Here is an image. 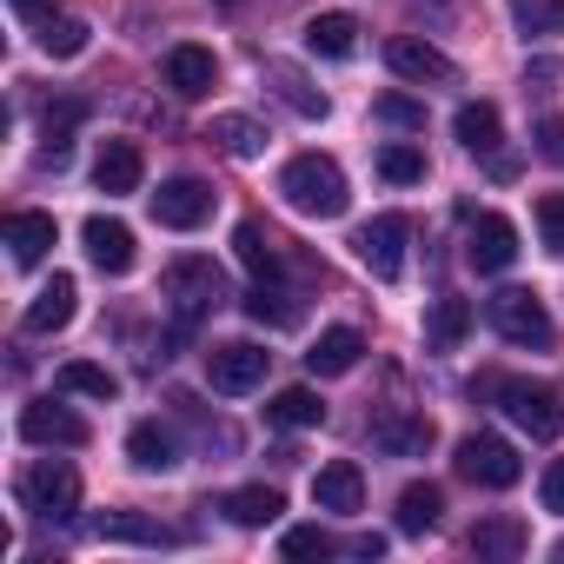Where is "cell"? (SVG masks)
Returning <instances> with one entry per match:
<instances>
[{"mask_svg": "<svg viewBox=\"0 0 564 564\" xmlns=\"http://www.w3.org/2000/svg\"><path fill=\"white\" fill-rule=\"evenodd\" d=\"M279 193H286V206L306 213V219H339V213L352 206V186H346L339 160H326V153L286 160V173H279Z\"/></svg>", "mask_w": 564, "mask_h": 564, "instance_id": "obj_1", "label": "cell"}, {"mask_svg": "<svg viewBox=\"0 0 564 564\" xmlns=\"http://www.w3.org/2000/svg\"><path fill=\"white\" fill-rule=\"evenodd\" d=\"M160 293H166V306H173V319H180V326H199L206 313H219V306H226V272H219L213 259L186 252V259H173V265L160 272Z\"/></svg>", "mask_w": 564, "mask_h": 564, "instance_id": "obj_2", "label": "cell"}, {"mask_svg": "<svg viewBox=\"0 0 564 564\" xmlns=\"http://www.w3.org/2000/svg\"><path fill=\"white\" fill-rule=\"evenodd\" d=\"M14 498H21V511H34V518H47V524H67V518L80 511V471L61 465V458H34V465H21V478H14Z\"/></svg>", "mask_w": 564, "mask_h": 564, "instance_id": "obj_3", "label": "cell"}, {"mask_svg": "<svg viewBox=\"0 0 564 564\" xmlns=\"http://www.w3.org/2000/svg\"><path fill=\"white\" fill-rule=\"evenodd\" d=\"M485 319H491V333H498V339H511V346H531V352H551V346H557V326H551L544 300H538V293H524V286H511V293L485 300Z\"/></svg>", "mask_w": 564, "mask_h": 564, "instance_id": "obj_4", "label": "cell"}, {"mask_svg": "<svg viewBox=\"0 0 564 564\" xmlns=\"http://www.w3.org/2000/svg\"><path fill=\"white\" fill-rule=\"evenodd\" d=\"M452 465H458L465 485H485V491H511V485L524 478V458H518L498 432H465L458 452H452Z\"/></svg>", "mask_w": 564, "mask_h": 564, "instance_id": "obj_5", "label": "cell"}, {"mask_svg": "<svg viewBox=\"0 0 564 564\" xmlns=\"http://www.w3.org/2000/svg\"><path fill=\"white\" fill-rule=\"evenodd\" d=\"M491 392H498V405H505V419H511L518 432H531V438H557V432H564V399H557L551 386L491 379Z\"/></svg>", "mask_w": 564, "mask_h": 564, "instance_id": "obj_6", "label": "cell"}, {"mask_svg": "<svg viewBox=\"0 0 564 564\" xmlns=\"http://www.w3.org/2000/svg\"><path fill=\"white\" fill-rule=\"evenodd\" d=\"M352 246H359V259H366L372 279H399L405 272V246H412V219L405 213H379V219L359 226Z\"/></svg>", "mask_w": 564, "mask_h": 564, "instance_id": "obj_7", "label": "cell"}, {"mask_svg": "<svg viewBox=\"0 0 564 564\" xmlns=\"http://www.w3.org/2000/svg\"><path fill=\"white\" fill-rule=\"evenodd\" d=\"M265 346H252V339H226V346H213L206 352V386L213 392H226V399H239V392H252L259 379H265Z\"/></svg>", "mask_w": 564, "mask_h": 564, "instance_id": "obj_8", "label": "cell"}, {"mask_svg": "<svg viewBox=\"0 0 564 564\" xmlns=\"http://www.w3.org/2000/svg\"><path fill=\"white\" fill-rule=\"evenodd\" d=\"M213 186L206 180H193V173H180V180H166L160 193H153V219L166 226V232H193V226H206L213 219Z\"/></svg>", "mask_w": 564, "mask_h": 564, "instance_id": "obj_9", "label": "cell"}, {"mask_svg": "<svg viewBox=\"0 0 564 564\" xmlns=\"http://www.w3.org/2000/svg\"><path fill=\"white\" fill-rule=\"evenodd\" d=\"M386 67H392L399 80H419V87H452V80H458V67H452L432 41H419V34H392V41H386Z\"/></svg>", "mask_w": 564, "mask_h": 564, "instance_id": "obj_10", "label": "cell"}, {"mask_svg": "<svg viewBox=\"0 0 564 564\" xmlns=\"http://www.w3.org/2000/svg\"><path fill=\"white\" fill-rule=\"evenodd\" d=\"M80 239H87V259H94L107 279L133 272V259H140V246H133V226H127V219H107V213H94V219L80 226Z\"/></svg>", "mask_w": 564, "mask_h": 564, "instance_id": "obj_11", "label": "cell"}, {"mask_svg": "<svg viewBox=\"0 0 564 564\" xmlns=\"http://www.w3.org/2000/svg\"><path fill=\"white\" fill-rule=\"evenodd\" d=\"M518 259V226L505 213H478L471 219V239H465V265L471 272H505Z\"/></svg>", "mask_w": 564, "mask_h": 564, "instance_id": "obj_12", "label": "cell"}, {"mask_svg": "<svg viewBox=\"0 0 564 564\" xmlns=\"http://www.w3.org/2000/svg\"><path fill=\"white\" fill-rule=\"evenodd\" d=\"M21 438L28 445H87V419H74L54 399H34V405H21Z\"/></svg>", "mask_w": 564, "mask_h": 564, "instance_id": "obj_13", "label": "cell"}, {"mask_svg": "<svg viewBox=\"0 0 564 564\" xmlns=\"http://www.w3.org/2000/svg\"><path fill=\"white\" fill-rule=\"evenodd\" d=\"M74 306H80V286H74V279H67V272H54V279H47V286L34 293V306L21 313V333H34V339H47V333H61V326L74 319Z\"/></svg>", "mask_w": 564, "mask_h": 564, "instance_id": "obj_14", "label": "cell"}, {"mask_svg": "<svg viewBox=\"0 0 564 564\" xmlns=\"http://www.w3.org/2000/svg\"><path fill=\"white\" fill-rule=\"evenodd\" d=\"M213 80H219V61H213V47H193V41H180V47L166 54V87H173L180 100H206V94H213Z\"/></svg>", "mask_w": 564, "mask_h": 564, "instance_id": "obj_15", "label": "cell"}, {"mask_svg": "<svg viewBox=\"0 0 564 564\" xmlns=\"http://www.w3.org/2000/svg\"><path fill=\"white\" fill-rule=\"evenodd\" d=\"M359 359H366V333H352V326H326V333L313 339V352H306V372H313V379H346Z\"/></svg>", "mask_w": 564, "mask_h": 564, "instance_id": "obj_16", "label": "cell"}, {"mask_svg": "<svg viewBox=\"0 0 564 564\" xmlns=\"http://www.w3.org/2000/svg\"><path fill=\"white\" fill-rule=\"evenodd\" d=\"M313 505H319V511H339V518H352V511L366 505V471H359L352 458H333V465H319V478H313Z\"/></svg>", "mask_w": 564, "mask_h": 564, "instance_id": "obj_17", "label": "cell"}, {"mask_svg": "<svg viewBox=\"0 0 564 564\" xmlns=\"http://www.w3.org/2000/svg\"><path fill=\"white\" fill-rule=\"evenodd\" d=\"M140 180H147L140 147H133V140H107L100 160H94V186H100L107 199H120V193H140Z\"/></svg>", "mask_w": 564, "mask_h": 564, "instance_id": "obj_18", "label": "cell"}, {"mask_svg": "<svg viewBox=\"0 0 564 564\" xmlns=\"http://www.w3.org/2000/svg\"><path fill=\"white\" fill-rule=\"evenodd\" d=\"M54 246H61L54 213H8V252H14V265H41Z\"/></svg>", "mask_w": 564, "mask_h": 564, "instance_id": "obj_19", "label": "cell"}, {"mask_svg": "<svg viewBox=\"0 0 564 564\" xmlns=\"http://www.w3.org/2000/svg\"><path fill=\"white\" fill-rule=\"evenodd\" d=\"M265 425H286V432H313V425H326V399H319L313 386H279V392L265 399Z\"/></svg>", "mask_w": 564, "mask_h": 564, "instance_id": "obj_20", "label": "cell"}, {"mask_svg": "<svg viewBox=\"0 0 564 564\" xmlns=\"http://www.w3.org/2000/svg\"><path fill=\"white\" fill-rule=\"evenodd\" d=\"M372 445L392 458H419V452H432V419L425 412H386L372 425Z\"/></svg>", "mask_w": 564, "mask_h": 564, "instance_id": "obj_21", "label": "cell"}, {"mask_svg": "<svg viewBox=\"0 0 564 564\" xmlns=\"http://www.w3.org/2000/svg\"><path fill=\"white\" fill-rule=\"evenodd\" d=\"M452 133H458V147H465V153L491 160V153H498V140H505V120H498V107H491V100H465V107H458V120H452Z\"/></svg>", "mask_w": 564, "mask_h": 564, "instance_id": "obj_22", "label": "cell"}, {"mask_svg": "<svg viewBox=\"0 0 564 564\" xmlns=\"http://www.w3.org/2000/svg\"><path fill=\"white\" fill-rule=\"evenodd\" d=\"M232 252H239V265H246L252 279H279V272H286V259H279V239H272L259 219H239V232H232Z\"/></svg>", "mask_w": 564, "mask_h": 564, "instance_id": "obj_23", "label": "cell"}, {"mask_svg": "<svg viewBox=\"0 0 564 564\" xmlns=\"http://www.w3.org/2000/svg\"><path fill=\"white\" fill-rule=\"evenodd\" d=\"M352 47H359V21H352V14H313V21H306V54H319V61H352Z\"/></svg>", "mask_w": 564, "mask_h": 564, "instance_id": "obj_24", "label": "cell"}, {"mask_svg": "<svg viewBox=\"0 0 564 564\" xmlns=\"http://www.w3.org/2000/svg\"><path fill=\"white\" fill-rule=\"evenodd\" d=\"M219 511H226L232 524L259 531V524H272L279 511H286V498H279L272 485H239V491H226V498H219Z\"/></svg>", "mask_w": 564, "mask_h": 564, "instance_id": "obj_25", "label": "cell"}, {"mask_svg": "<svg viewBox=\"0 0 564 564\" xmlns=\"http://www.w3.org/2000/svg\"><path fill=\"white\" fill-rule=\"evenodd\" d=\"M80 120H87L80 100L47 107V120H41V166H67V153H74V127H80Z\"/></svg>", "mask_w": 564, "mask_h": 564, "instance_id": "obj_26", "label": "cell"}, {"mask_svg": "<svg viewBox=\"0 0 564 564\" xmlns=\"http://www.w3.org/2000/svg\"><path fill=\"white\" fill-rule=\"evenodd\" d=\"M127 458H133L140 471H173V465H180V438H173L166 425H153V419H147V425H133V432H127Z\"/></svg>", "mask_w": 564, "mask_h": 564, "instance_id": "obj_27", "label": "cell"}, {"mask_svg": "<svg viewBox=\"0 0 564 564\" xmlns=\"http://www.w3.org/2000/svg\"><path fill=\"white\" fill-rule=\"evenodd\" d=\"M206 140H213L219 153H232V160H259V153H265V127L246 120V113H219V120L206 127Z\"/></svg>", "mask_w": 564, "mask_h": 564, "instance_id": "obj_28", "label": "cell"}, {"mask_svg": "<svg viewBox=\"0 0 564 564\" xmlns=\"http://www.w3.org/2000/svg\"><path fill=\"white\" fill-rule=\"evenodd\" d=\"M465 333H471V300H452V293L432 300V313H425V346H432V352H452Z\"/></svg>", "mask_w": 564, "mask_h": 564, "instance_id": "obj_29", "label": "cell"}, {"mask_svg": "<svg viewBox=\"0 0 564 564\" xmlns=\"http://www.w3.org/2000/svg\"><path fill=\"white\" fill-rule=\"evenodd\" d=\"M524 544H531V531L518 518H478L471 524V551L478 557H524Z\"/></svg>", "mask_w": 564, "mask_h": 564, "instance_id": "obj_30", "label": "cell"}, {"mask_svg": "<svg viewBox=\"0 0 564 564\" xmlns=\"http://www.w3.org/2000/svg\"><path fill=\"white\" fill-rule=\"evenodd\" d=\"M239 306H246V319H259V326H300V300L279 293L272 279H259V286H252Z\"/></svg>", "mask_w": 564, "mask_h": 564, "instance_id": "obj_31", "label": "cell"}, {"mask_svg": "<svg viewBox=\"0 0 564 564\" xmlns=\"http://www.w3.org/2000/svg\"><path fill=\"white\" fill-rule=\"evenodd\" d=\"M438 511H445V491H438V485H405V491H399V531H405V538L432 531Z\"/></svg>", "mask_w": 564, "mask_h": 564, "instance_id": "obj_32", "label": "cell"}, {"mask_svg": "<svg viewBox=\"0 0 564 564\" xmlns=\"http://www.w3.org/2000/svg\"><path fill=\"white\" fill-rule=\"evenodd\" d=\"M265 74H272V94L286 100V107H293L300 120H326V113H333V100H326L319 87H306V80H300L293 67H265Z\"/></svg>", "mask_w": 564, "mask_h": 564, "instance_id": "obj_33", "label": "cell"}, {"mask_svg": "<svg viewBox=\"0 0 564 564\" xmlns=\"http://www.w3.org/2000/svg\"><path fill=\"white\" fill-rule=\"evenodd\" d=\"M511 21L524 41H557L564 34V0H511Z\"/></svg>", "mask_w": 564, "mask_h": 564, "instance_id": "obj_34", "label": "cell"}, {"mask_svg": "<svg viewBox=\"0 0 564 564\" xmlns=\"http://www.w3.org/2000/svg\"><path fill=\"white\" fill-rule=\"evenodd\" d=\"M100 538L107 544H173V531L153 524V518H140V511H107L100 518Z\"/></svg>", "mask_w": 564, "mask_h": 564, "instance_id": "obj_35", "label": "cell"}, {"mask_svg": "<svg viewBox=\"0 0 564 564\" xmlns=\"http://www.w3.org/2000/svg\"><path fill=\"white\" fill-rule=\"evenodd\" d=\"M379 180H386V186H419V180H425V153H419L412 140H386V147H379Z\"/></svg>", "mask_w": 564, "mask_h": 564, "instance_id": "obj_36", "label": "cell"}, {"mask_svg": "<svg viewBox=\"0 0 564 564\" xmlns=\"http://www.w3.org/2000/svg\"><path fill=\"white\" fill-rule=\"evenodd\" d=\"M61 392H80V399H120V379H113L107 366H94V359H74V366H61Z\"/></svg>", "mask_w": 564, "mask_h": 564, "instance_id": "obj_37", "label": "cell"}, {"mask_svg": "<svg viewBox=\"0 0 564 564\" xmlns=\"http://www.w3.org/2000/svg\"><path fill=\"white\" fill-rule=\"evenodd\" d=\"M41 54H54V61H74V54H87V21H74V14H61V21H41Z\"/></svg>", "mask_w": 564, "mask_h": 564, "instance_id": "obj_38", "label": "cell"}, {"mask_svg": "<svg viewBox=\"0 0 564 564\" xmlns=\"http://www.w3.org/2000/svg\"><path fill=\"white\" fill-rule=\"evenodd\" d=\"M372 120H386V127H399V133H419V127H425V100H412V94H379V100H372Z\"/></svg>", "mask_w": 564, "mask_h": 564, "instance_id": "obj_39", "label": "cell"}, {"mask_svg": "<svg viewBox=\"0 0 564 564\" xmlns=\"http://www.w3.org/2000/svg\"><path fill=\"white\" fill-rule=\"evenodd\" d=\"M538 239H544V252H557L564 259V193H538Z\"/></svg>", "mask_w": 564, "mask_h": 564, "instance_id": "obj_40", "label": "cell"}, {"mask_svg": "<svg viewBox=\"0 0 564 564\" xmlns=\"http://www.w3.org/2000/svg\"><path fill=\"white\" fill-rule=\"evenodd\" d=\"M279 551H286V557H333L339 538L319 531V524H300V531H286V544H279Z\"/></svg>", "mask_w": 564, "mask_h": 564, "instance_id": "obj_41", "label": "cell"}, {"mask_svg": "<svg viewBox=\"0 0 564 564\" xmlns=\"http://www.w3.org/2000/svg\"><path fill=\"white\" fill-rule=\"evenodd\" d=\"M531 140H538V153H544L551 166H564V120H557V113H551V120H538V133H531Z\"/></svg>", "mask_w": 564, "mask_h": 564, "instance_id": "obj_42", "label": "cell"}, {"mask_svg": "<svg viewBox=\"0 0 564 564\" xmlns=\"http://www.w3.org/2000/svg\"><path fill=\"white\" fill-rule=\"evenodd\" d=\"M538 491H544V511H557V518H564V458H551V465H544V485H538Z\"/></svg>", "mask_w": 564, "mask_h": 564, "instance_id": "obj_43", "label": "cell"}, {"mask_svg": "<svg viewBox=\"0 0 564 564\" xmlns=\"http://www.w3.org/2000/svg\"><path fill=\"white\" fill-rule=\"evenodd\" d=\"M21 21H54V0H8Z\"/></svg>", "mask_w": 564, "mask_h": 564, "instance_id": "obj_44", "label": "cell"}, {"mask_svg": "<svg viewBox=\"0 0 564 564\" xmlns=\"http://www.w3.org/2000/svg\"><path fill=\"white\" fill-rule=\"evenodd\" d=\"M346 551H352V557H379V551H386V538H379V531H366V538H352Z\"/></svg>", "mask_w": 564, "mask_h": 564, "instance_id": "obj_45", "label": "cell"}, {"mask_svg": "<svg viewBox=\"0 0 564 564\" xmlns=\"http://www.w3.org/2000/svg\"><path fill=\"white\" fill-rule=\"evenodd\" d=\"M531 80H538V87H551V80H557V61H531V74H524V87H531Z\"/></svg>", "mask_w": 564, "mask_h": 564, "instance_id": "obj_46", "label": "cell"}, {"mask_svg": "<svg viewBox=\"0 0 564 564\" xmlns=\"http://www.w3.org/2000/svg\"><path fill=\"white\" fill-rule=\"evenodd\" d=\"M551 557H564V538H557V544H551Z\"/></svg>", "mask_w": 564, "mask_h": 564, "instance_id": "obj_47", "label": "cell"}]
</instances>
